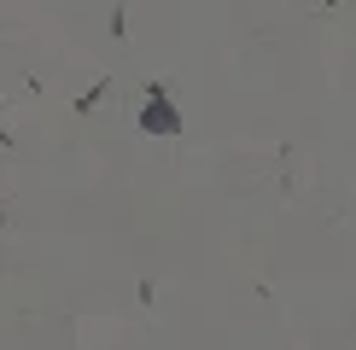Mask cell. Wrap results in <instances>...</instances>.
Wrapping results in <instances>:
<instances>
[{
	"label": "cell",
	"mask_w": 356,
	"mask_h": 350,
	"mask_svg": "<svg viewBox=\"0 0 356 350\" xmlns=\"http://www.w3.org/2000/svg\"><path fill=\"white\" fill-rule=\"evenodd\" d=\"M140 128L146 135H175V128H181V117H175V106L164 99V88H152V99H146V111H140Z\"/></svg>",
	"instance_id": "1"
},
{
	"label": "cell",
	"mask_w": 356,
	"mask_h": 350,
	"mask_svg": "<svg viewBox=\"0 0 356 350\" xmlns=\"http://www.w3.org/2000/svg\"><path fill=\"white\" fill-rule=\"evenodd\" d=\"M0 117H6V111H0ZM0 146H12V135H6V123H0Z\"/></svg>",
	"instance_id": "2"
}]
</instances>
